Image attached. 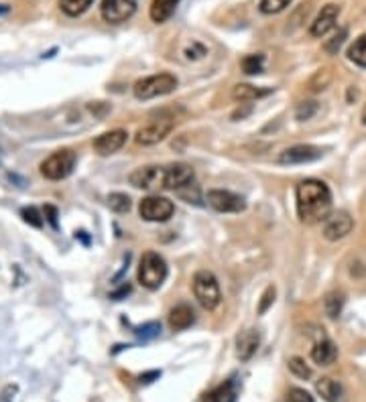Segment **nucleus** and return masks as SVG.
<instances>
[{"label": "nucleus", "mask_w": 366, "mask_h": 402, "mask_svg": "<svg viewBox=\"0 0 366 402\" xmlns=\"http://www.w3.org/2000/svg\"><path fill=\"white\" fill-rule=\"evenodd\" d=\"M259 346H261V335L257 329H246L238 337H236V356L238 360L243 362H248L257 351H259Z\"/></svg>", "instance_id": "dca6fc26"}, {"label": "nucleus", "mask_w": 366, "mask_h": 402, "mask_svg": "<svg viewBox=\"0 0 366 402\" xmlns=\"http://www.w3.org/2000/svg\"><path fill=\"white\" fill-rule=\"evenodd\" d=\"M344 293H340V291H331L326 295L324 299V309H326V315L331 317V319H336V317H340L342 313V307H344Z\"/></svg>", "instance_id": "5701e85b"}, {"label": "nucleus", "mask_w": 366, "mask_h": 402, "mask_svg": "<svg viewBox=\"0 0 366 402\" xmlns=\"http://www.w3.org/2000/svg\"><path fill=\"white\" fill-rule=\"evenodd\" d=\"M173 130V124L165 123V120H157V123L145 124L142 128H139L137 132V142L145 144V146H151V144H157L161 140H165Z\"/></svg>", "instance_id": "f8f14e48"}, {"label": "nucleus", "mask_w": 366, "mask_h": 402, "mask_svg": "<svg viewBox=\"0 0 366 402\" xmlns=\"http://www.w3.org/2000/svg\"><path fill=\"white\" fill-rule=\"evenodd\" d=\"M248 114H250V106H248V108H244V110H236V112L232 114V118H234V120H238V118H244V116H248Z\"/></svg>", "instance_id": "4c0bfd02"}, {"label": "nucleus", "mask_w": 366, "mask_h": 402, "mask_svg": "<svg viewBox=\"0 0 366 402\" xmlns=\"http://www.w3.org/2000/svg\"><path fill=\"white\" fill-rule=\"evenodd\" d=\"M285 402H315L314 396L303 390V388H289L287 396H285Z\"/></svg>", "instance_id": "72a5a7b5"}, {"label": "nucleus", "mask_w": 366, "mask_h": 402, "mask_svg": "<svg viewBox=\"0 0 366 402\" xmlns=\"http://www.w3.org/2000/svg\"><path fill=\"white\" fill-rule=\"evenodd\" d=\"M206 199H208L209 208H214L220 213H240V211L246 210L244 197L226 191V189H209Z\"/></svg>", "instance_id": "0eeeda50"}, {"label": "nucleus", "mask_w": 366, "mask_h": 402, "mask_svg": "<svg viewBox=\"0 0 366 402\" xmlns=\"http://www.w3.org/2000/svg\"><path fill=\"white\" fill-rule=\"evenodd\" d=\"M289 372L297 376V378H303V380H307L310 376H312V368L305 364V360L303 358H291L289 360Z\"/></svg>", "instance_id": "c85d7f7f"}, {"label": "nucleus", "mask_w": 366, "mask_h": 402, "mask_svg": "<svg viewBox=\"0 0 366 402\" xmlns=\"http://www.w3.org/2000/svg\"><path fill=\"white\" fill-rule=\"evenodd\" d=\"M177 88V77L173 73H157V75H149L142 77L135 84V98L139 100H153L159 96H167Z\"/></svg>", "instance_id": "20e7f679"}, {"label": "nucleus", "mask_w": 366, "mask_h": 402, "mask_svg": "<svg viewBox=\"0 0 366 402\" xmlns=\"http://www.w3.org/2000/svg\"><path fill=\"white\" fill-rule=\"evenodd\" d=\"M348 59L350 61H354L356 65H360V68H366V33L358 37V39L350 45Z\"/></svg>", "instance_id": "b1692460"}, {"label": "nucleus", "mask_w": 366, "mask_h": 402, "mask_svg": "<svg viewBox=\"0 0 366 402\" xmlns=\"http://www.w3.org/2000/svg\"><path fill=\"white\" fill-rule=\"evenodd\" d=\"M243 71L248 73V75H257V73H262L264 70V55H246L243 59Z\"/></svg>", "instance_id": "a878e982"}, {"label": "nucleus", "mask_w": 366, "mask_h": 402, "mask_svg": "<svg viewBox=\"0 0 366 402\" xmlns=\"http://www.w3.org/2000/svg\"><path fill=\"white\" fill-rule=\"evenodd\" d=\"M236 396H238V386L234 380H228L224 384L209 390L204 402H236Z\"/></svg>", "instance_id": "aec40b11"}, {"label": "nucleus", "mask_w": 366, "mask_h": 402, "mask_svg": "<svg viewBox=\"0 0 366 402\" xmlns=\"http://www.w3.org/2000/svg\"><path fill=\"white\" fill-rule=\"evenodd\" d=\"M193 321H195V313H193L192 307L185 305V303L177 305V307H173V309L169 311V327H171L173 332L188 329L190 325H193Z\"/></svg>", "instance_id": "a211bd4d"}, {"label": "nucleus", "mask_w": 366, "mask_h": 402, "mask_svg": "<svg viewBox=\"0 0 366 402\" xmlns=\"http://www.w3.org/2000/svg\"><path fill=\"white\" fill-rule=\"evenodd\" d=\"M331 82V75L328 70H319L315 71V75L310 80V84H307V88L310 92H322V89H326L330 86Z\"/></svg>", "instance_id": "cd10ccee"}, {"label": "nucleus", "mask_w": 366, "mask_h": 402, "mask_svg": "<svg viewBox=\"0 0 366 402\" xmlns=\"http://www.w3.org/2000/svg\"><path fill=\"white\" fill-rule=\"evenodd\" d=\"M338 17H340V6H338V4H326V6L319 11V15L314 18L312 27H310V35L317 37V39L328 35L331 29H334Z\"/></svg>", "instance_id": "4468645a"}, {"label": "nucleus", "mask_w": 366, "mask_h": 402, "mask_svg": "<svg viewBox=\"0 0 366 402\" xmlns=\"http://www.w3.org/2000/svg\"><path fill=\"white\" fill-rule=\"evenodd\" d=\"M193 295L197 299V303L208 309V311H214L220 301H222V295H220V284L216 277L209 272V270H197L195 277H193Z\"/></svg>", "instance_id": "7ed1b4c3"}, {"label": "nucleus", "mask_w": 366, "mask_h": 402, "mask_svg": "<svg viewBox=\"0 0 366 402\" xmlns=\"http://www.w3.org/2000/svg\"><path fill=\"white\" fill-rule=\"evenodd\" d=\"M275 295H277V291H275V287H267L264 289V293H262L261 297V303H259V315H264L269 309H271V305L275 303Z\"/></svg>", "instance_id": "2f4dec72"}, {"label": "nucleus", "mask_w": 366, "mask_h": 402, "mask_svg": "<svg viewBox=\"0 0 366 402\" xmlns=\"http://www.w3.org/2000/svg\"><path fill=\"white\" fill-rule=\"evenodd\" d=\"M8 13V6H4V4H0V15H6Z\"/></svg>", "instance_id": "58836bf2"}, {"label": "nucleus", "mask_w": 366, "mask_h": 402, "mask_svg": "<svg viewBox=\"0 0 366 402\" xmlns=\"http://www.w3.org/2000/svg\"><path fill=\"white\" fill-rule=\"evenodd\" d=\"M269 94H271V89L257 88V86H250V84H238V86L232 88V98L236 102H255V100H261Z\"/></svg>", "instance_id": "412c9836"}, {"label": "nucleus", "mask_w": 366, "mask_h": 402, "mask_svg": "<svg viewBox=\"0 0 366 402\" xmlns=\"http://www.w3.org/2000/svg\"><path fill=\"white\" fill-rule=\"evenodd\" d=\"M126 139H128V132L122 130V128H116V130H110V132H104L100 134L98 139L94 140V151L98 155H112L116 151H121L122 146L126 144Z\"/></svg>", "instance_id": "ddd939ff"}, {"label": "nucleus", "mask_w": 366, "mask_h": 402, "mask_svg": "<svg viewBox=\"0 0 366 402\" xmlns=\"http://www.w3.org/2000/svg\"><path fill=\"white\" fill-rule=\"evenodd\" d=\"M312 360L317 366H331L338 360V348L330 339H322L312 348Z\"/></svg>", "instance_id": "6ab92c4d"}, {"label": "nucleus", "mask_w": 366, "mask_h": 402, "mask_svg": "<svg viewBox=\"0 0 366 402\" xmlns=\"http://www.w3.org/2000/svg\"><path fill=\"white\" fill-rule=\"evenodd\" d=\"M20 213H23L25 222H29L31 226H35V227L43 226V220H41V215H39V211H37L35 208H25Z\"/></svg>", "instance_id": "f704fd0d"}, {"label": "nucleus", "mask_w": 366, "mask_h": 402, "mask_svg": "<svg viewBox=\"0 0 366 402\" xmlns=\"http://www.w3.org/2000/svg\"><path fill=\"white\" fill-rule=\"evenodd\" d=\"M75 163H78V157L70 149L55 151L53 155H49L41 163V175L49 181H61V179H66L73 173Z\"/></svg>", "instance_id": "39448f33"}, {"label": "nucleus", "mask_w": 366, "mask_h": 402, "mask_svg": "<svg viewBox=\"0 0 366 402\" xmlns=\"http://www.w3.org/2000/svg\"><path fill=\"white\" fill-rule=\"evenodd\" d=\"M137 11V0H102L100 15L106 23L118 25L135 15Z\"/></svg>", "instance_id": "6e6552de"}, {"label": "nucleus", "mask_w": 366, "mask_h": 402, "mask_svg": "<svg viewBox=\"0 0 366 402\" xmlns=\"http://www.w3.org/2000/svg\"><path fill=\"white\" fill-rule=\"evenodd\" d=\"M130 183L139 189H165V167H140L133 175Z\"/></svg>", "instance_id": "1a4fd4ad"}, {"label": "nucleus", "mask_w": 366, "mask_h": 402, "mask_svg": "<svg viewBox=\"0 0 366 402\" xmlns=\"http://www.w3.org/2000/svg\"><path fill=\"white\" fill-rule=\"evenodd\" d=\"M92 2L94 0H59V6L68 17H80L92 6Z\"/></svg>", "instance_id": "393cba45"}, {"label": "nucleus", "mask_w": 366, "mask_h": 402, "mask_svg": "<svg viewBox=\"0 0 366 402\" xmlns=\"http://www.w3.org/2000/svg\"><path fill=\"white\" fill-rule=\"evenodd\" d=\"M159 332H161V325H159V323H147V325H142V327L137 329V335L142 337V339H149V337H155Z\"/></svg>", "instance_id": "c9c22d12"}, {"label": "nucleus", "mask_w": 366, "mask_h": 402, "mask_svg": "<svg viewBox=\"0 0 366 402\" xmlns=\"http://www.w3.org/2000/svg\"><path fill=\"white\" fill-rule=\"evenodd\" d=\"M139 213L147 222H167L169 218H173L175 206L167 197L149 195L139 203Z\"/></svg>", "instance_id": "423d86ee"}, {"label": "nucleus", "mask_w": 366, "mask_h": 402, "mask_svg": "<svg viewBox=\"0 0 366 402\" xmlns=\"http://www.w3.org/2000/svg\"><path fill=\"white\" fill-rule=\"evenodd\" d=\"M193 181V169L190 165L175 163L165 167V189H183Z\"/></svg>", "instance_id": "2eb2a0df"}, {"label": "nucleus", "mask_w": 366, "mask_h": 402, "mask_svg": "<svg viewBox=\"0 0 366 402\" xmlns=\"http://www.w3.org/2000/svg\"><path fill=\"white\" fill-rule=\"evenodd\" d=\"M346 35H348V31L346 29H340L336 35L331 37L330 41H326V45H324V49L330 53V55H334V53H338V49L342 47V43H344V39H346Z\"/></svg>", "instance_id": "473e14b6"}, {"label": "nucleus", "mask_w": 366, "mask_h": 402, "mask_svg": "<svg viewBox=\"0 0 366 402\" xmlns=\"http://www.w3.org/2000/svg\"><path fill=\"white\" fill-rule=\"evenodd\" d=\"M167 279V263L157 252H145L139 263V282L149 289L157 291Z\"/></svg>", "instance_id": "f03ea898"}, {"label": "nucleus", "mask_w": 366, "mask_h": 402, "mask_svg": "<svg viewBox=\"0 0 366 402\" xmlns=\"http://www.w3.org/2000/svg\"><path fill=\"white\" fill-rule=\"evenodd\" d=\"M297 215L303 224L314 226L326 222L331 210V193L324 181L305 179L297 185Z\"/></svg>", "instance_id": "f257e3e1"}, {"label": "nucleus", "mask_w": 366, "mask_h": 402, "mask_svg": "<svg viewBox=\"0 0 366 402\" xmlns=\"http://www.w3.org/2000/svg\"><path fill=\"white\" fill-rule=\"evenodd\" d=\"M315 112H317V102H301L295 108V118L299 123H303V120L314 118Z\"/></svg>", "instance_id": "7c9ffc66"}, {"label": "nucleus", "mask_w": 366, "mask_h": 402, "mask_svg": "<svg viewBox=\"0 0 366 402\" xmlns=\"http://www.w3.org/2000/svg\"><path fill=\"white\" fill-rule=\"evenodd\" d=\"M362 124H366V106L365 110H362Z\"/></svg>", "instance_id": "ea45409f"}, {"label": "nucleus", "mask_w": 366, "mask_h": 402, "mask_svg": "<svg viewBox=\"0 0 366 402\" xmlns=\"http://www.w3.org/2000/svg\"><path fill=\"white\" fill-rule=\"evenodd\" d=\"M291 0H261V11L264 15H277L289 6Z\"/></svg>", "instance_id": "c756f323"}, {"label": "nucleus", "mask_w": 366, "mask_h": 402, "mask_svg": "<svg viewBox=\"0 0 366 402\" xmlns=\"http://www.w3.org/2000/svg\"><path fill=\"white\" fill-rule=\"evenodd\" d=\"M108 208L116 213H126L130 210V197L124 193H110L108 195Z\"/></svg>", "instance_id": "bb28decb"}, {"label": "nucleus", "mask_w": 366, "mask_h": 402, "mask_svg": "<svg viewBox=\"0 0 366 402\" xmlns=\"http://www.w3.org/2000/svg\"><path fill=\"white\" fill-rule=\"evenodd\" d=\"M354 227V222L350 218V213L346 211H336L328 215L326 220V226H324V238L330 240V242H338L342 238H346Z\"/></svg>", "instance_id": "9b49d317"}, {"label": "nucleus", "mask_w": 366, "mask_h": 402, "mask_svg": "<svg viewBox=\"0 0 366 402\" xmlns=\"http://www.w3.org/2000/svg\"><path fill=\"white\" fill-rule=\"evenodd\" d=\"M324 157V151L312 146V144H295V146H289L285 149L279 155L281 165H303V163H312L317 158Z\"/></svg>", "instance_id": "9d476101"}, {"label": "nucleus", "mask_w": 366, "mask_h": 402, "mask_svg": "<svg viewBox=\"0 0 366 402\" xmlns=\"http://www.w3.org/2000/svg\"><path fill=\"white\" fill-rule=\"evenodd\" d=\"M45 211L49 213V222H51V226L57 227V211H55V208L49 206V208H45Z\"/></svg>", "instance_id": "e433bc0d"}, {"label": "nucleus", "mask_w": 366, "mask_h": 402, "mask_svg": "<svg viewBox=\"0 0 366 402\" xmlns=\"http://www.w3.org/2000/svg\"><path fill=\"white\" fill-rule=\"evenodd\" d=\"M315 390H317V394L326 402H346V390H344V386L340 384L338 380L330 378V376L317 380Z\"/></svg>", "instance_id": "f3484780"}, {"label": "nucleus", "mask_w": 366, "mask_h": 402, "mask_svg": "<svg viewBox=\"0 0 366 402\" xmlns=\"http://www.w3.org/2000/svg\"><path fill=\"white\" fill-rule=\"evenodd\" d=\"M177 4H179V0H153L151 11H149V15L153 18V23L161 25V23L169 20V18L173 17Z\"/></svg>", "instance_id": "4be33fe9"}]
</instances>
